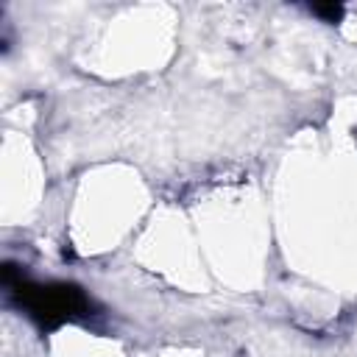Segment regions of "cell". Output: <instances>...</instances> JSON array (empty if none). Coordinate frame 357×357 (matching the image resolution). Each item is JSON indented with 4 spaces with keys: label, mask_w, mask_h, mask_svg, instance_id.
Instances as JSON below:
<instances>
[{
    "label": "cell",
    "mask_w": 357,
    "mask_h": 357,
    "mask_svg": "<svg viewBox=\"0 0 357 357\" xmlns=\"http://www.w3.org/2000/svg\"><path fill=\"white\" fill-rule=\"evenodd\" d=\"M22 301L47 326L86 310V298L75 287H70V284H59V287H25L22 290Z\"/></svg>",
    "instance_id": "6da1fadb"
},
{
    "label": "cell",
    "mask_w": 357,
    "mask_h": 357,
    "mask_svg": "<svg viewBox=\"0 0 357 357\" xmlns=\"http://www.w3.org/2000/svg\"><path fill=\"white\" fill-rule=\"evenodd\" d=\"M312 11L321 14V17H326L329 22H335V20L343 17V6H312Z\"/></svg>",
    "instance_id": "7a4b0ae2"
}]
</instances>
